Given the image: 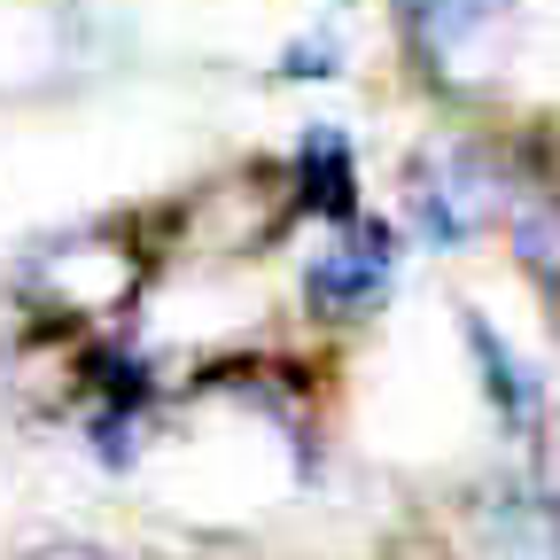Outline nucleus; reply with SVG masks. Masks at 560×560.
<instances>
[{
    "label": "nucleus",
    "instance_id": "obj_1",
    "mask_svg": "<svg viewBox=\"0 0 560 560\" xmlns=\"http://www.w3.org/2000/svg\"><path fill=\"white\" fill-rule=\"evenodd\" d=\"M140 280H149V257L132 249V234L86 226V234L47 242L24 272V289H32L39 319H55V327H109L132 312Z\"/></svg>",
    "mask_w": 560,
    "mask_h": 560
},
{
    "label": "nucleus",
    "instance_id": "obj_2",
    "mask_svg": "<svg viewBox=\"0 0 560 560\" xmlns=\"http://www.w3.org/2000/svg\"><path fill=\"white\" fill-rule=\"evenodd\" d=\"M405 55L444 94H490L514 62V9L506 0H405Z\"/></svg>",
    "mask_w": 560,
    "mask_h": 560
},
{
    "label": "nucleus",
    "instance_id": "obj_3",
    "mask_svg": "<svg viewBox=\"0 0 560 560\" xmlns=\"http://www.w3.org/2000/svg\"><path fill=\"white\" fill-rule=\"evenodd\" d=\"M522 202H529V187L482 140H444V149H429L412 164V219L436 242H475L499 219H522Z\"/></svg>",
    "mask_w": 560,
    "mask_h": 560
},
{
    "label": "nucleus",
    "instance_id": "obj_4",
    "mask_svg": "<svg viewBox=\"0 0 560 560\" xmlns=\"http://www.w3.org/2000/svg\"><path fill=\"white\" fill-rule=\"evenodd\" d=\"M389 280H397V234L350 210V219H335V234L319 242V257L304 265V304L319 319L350 327V319H366L389 296Z\"/></svg>",
    "mask_w": 560,
    "mask_h": 560
},
{
    "label": "nucleus",
    "instance_id": "obj_5",
    "mask_svg": "<svg viewBox=\"0 0 560 560\" xmlns=\"http://www.w3.org/2000/svg\"><path fill=\"white\" fill-rule=\"evenodd\" d=\"M467 560H560V506H545V499H490V506H475Z\"/></svg>",
    "mask_w": 560,
    "mask_h": 560
},
{
    "label": "nucleus",
    "instance_id": "obj_6",
    "mask_svg": "<svg viewBox=\"0 0 560 560\" xmlns=\"http://www.w3.org/2000/svg\"><path fill=\"white\" fill-rule=\"evenodd\" d=\"M467 342H475V359H482V389H490V405H499V420H506V429L514 436H537V420H545V389H537V374L514 359V350L499 342V335H490L475 312H467Z\"/></svg>",
    "mask_w": 560,
    "mask_h": 560
},
{
    "label": "nucleus",
    "instance_id": "obj_7",
    "mask_svg": "<svg viewBox=\"0 0 560 560\" xmlns=\"http://www.w3.org/2000/svg\"><path fill=\"white\" fill-rule=\"evenodd\" d=\"M522 265H529V280L545 289L552 319H560V195L522 202Z\"/></svg>",
    "mask_w": 560,
    "mask_h": 560
},
{
    "label": "nucleus",
    "instance_id": "obj_8",
    "mask_svg": "<svg viewBox=\"0 0 560 560\" xmlns=\"http://www.w3.org/2000/svg\"><path fill=\"white\" fill-rule=\"evenodd\" d=\"M32 560H102V552H86V545H55V552H32Z\"/></svg>",
    "mask_w": 560,
    "mask_h": 560
}]
</instances>
